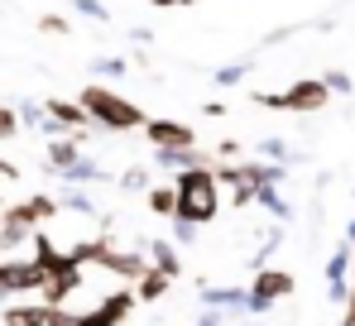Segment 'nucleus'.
I'll list each match as a JSON object with an SVG mask.
<instances>
[{"instance_id": "obj_1", "label": "nucleus", "mask_w": 355, "mask_h": 326, "mask_svg": "<svg viewBox=\"0 0 355 326\" xmlns=\"http://www.w3.org/2000/svg\"><path fill=\"white\" fill-rule=\"evenodd\" d=\"M178 216L197 221V225L216 216V173H211V168H187V173H178Z\"/></svg>"}, {"instance_id": "obj_2", "label": "nucleus", "mask_w": 355, "mask_h": 326, "mask_svg": "<svg viewBox=\"0 0 355 326\" xmlns=\"http://www.w3.org/2000/svg\"><path fill=\"white\" fill-rule=\"evenodd\" d=\"M82 106L92 110V120L96 125H106V130H135V125H149L144 120V110L135 106V101H120V92L111 87H82Z\"/></svg>"}, {"instance_id": "obj_3", "label": "nucleus", "mask_w": 355, "mask_h": 326, "mask_svg": "<svg viewBox=\"0 0 355 326\" xmlns=\"http://www.w3.org/2000/svg\"><path fill=\"white\" fill-rule=\"evenodd\" d=\"M288 293H293V273H284V269H259L254 293H250V312H264L274 298H288Z\"/></svg>"}, {"instance_id": "obj_4", "label": "nucleus", "mask_w": 355, "mask_h": 326, "mask_svg": "<svg viewBox=\"0 0 355 326\" xmlns=\"http://www.w3.org/2000/svg\"><path fill=\"white\" fill-rule=\"evenodd\" d=\"M49 269L39 259H24V264H0V293H24V288H44Z\"/></svg>"}, {"instance_id": "obj_5", "label": "nucleus", "mask_w": 355, "mask_h": 326, "mask_svg": "<svg viewBox=\"0 0 355 326\" xmlns=\"http://www.w3.org/2000/svg\"><path fill=\"white\" fill-rule=\"evenodd\" d=\"M331 101V87H327V77L317 82V77H307V82H297L284 92V110H322Z\"/></svg>"}, {"instance_id": "obj_6", "label": "nucleus", "mask_w": 355, "mask_h": 326, "mask_svg": "<svg viewBox=\"0 0 355 326\" xmlns=\"http://www.w3.org/2000/svg\"><path fill=\"white\" fill-rule=\"evenodd\" d=\"M144 135L154 139V149H187V144H197L192 125H182V120H149Z\"/></svg>"}, {"instance_id": "obj_7", "label": "nucleus", "mask_w": 355, "mask_h": 326, "mask_svg": "<svg viewBox=\"0 0 355 326\" xmlns=\"http://www.w3.org/2000/svg\"><path fill=\"white\" fill-rule=\"evenodd\" d=\"M135 298H139V293H111L96 312L82 317V326H116V322H125V312L135 307Z\"/></svg>"}, {"instance_id": "obj_8", "label": "nucleus", "mask_w": 355, "mask_h": 326, "mask_svg": "<svg viewBox=\"0 0 355 326\" xmlns=\"http://www.w3.org/2000/svg\"><path fill=\"white\" fill-rule=\"evenodd\" d=\"M29 230H34V225L10 207V212L0 216V255H5V250H15V245H24V235H29Z\"/></svg>"}, {"instance_id": "obj_9", "label": "nucleus", "mask_w": 355, "mask_h": 326, "mask_svg": "<svg viewBox=\"0 0 355 326\" xmlns=\"http://www.w3.org/2000/svg\"><path fill=\"white\" fill-rule=\"evenodd\" d=\"M44 110L58 120L62 130H87V120H92V110H87V106H72V101H44Z\"/></svg>"}, {"instance_id": "obj_10", "label": "nucleus", "mask_w": 355, "mask_h": 326, "mask_svg": "<svg viewBox=\"0 0 355 326\" xmlns=\"http://www.w3.org/2000/svg\"><path fill=\"white\" fill-rule=\"evenodd\" d=\"M49 317H53V307L39 302V307H5L0 322H5V326H49Z\"/></svg>"}, {"instance_id": "obj_11", "label": "nucleus", "mask_w": 355, "mask_h": 326, "mask_svg": "<svg viewBox=\"0 0 355 326\" xmlns=\"http://www.w3.org/2000/svg\"><path fill=\"white\" fill-rule=\"evenodd\" d=\"M159 154V168H178V173H187V168H207L202 154H197V144H187V149H154Z\"/></svg>"}, {"instance_id": "obj_12", "label": "nucleus", "mask_w": 355, "mask_h": 326, "mask_svg": "<svg viewBox=\"0 0 355 326\" xmlns=\"http://www.w3.org/2000/svg\"><path fill=\"white\" fill-rule=\"evenodd\" d=\"M77 283H82V269H62V273H53V278L44 283V298H49V307H58V302L67 298V293H72V288H77Z\"/></svg>"}, {"instance_id": "obj_13", "label": "nucleus", "mask_w": 355, "mask_h": 326, "mask_svg": "<svg viewBox=\"0 0 355 326\" xmlns=\"http://www.w3.org/2000/svg\"><path fill=\"white\" fill-rule=\"evenodd\" d=\"M15 212L29 221V225H39V221H49L53 212H58V202H53V197H29V202H19Z\"/></svg>"}, {"instance_id": "obj_14", "label": "nucleus", "mask_w": 355, "mask_h": 326, "mask_svg": "<svg viewBox=\"0 0 355 326\" xmlns=\"http://www.w3.org/2000/svg\"><path fill=\"white\" fill-rule=\"evenodd\" d=\"M58 178H62V182H72V187H82V182H96V178H101V168H96L92 159H77V163H67Z\"/></svg>"}, {"instance_id": "obj_15", "label": "nucleus", "mask_w": 355, "mask_h": 326, "mask_svg": "<svg viewBox=\"0 0 355 326\" xmlns=\"http://www.w3.org/2000/svg\"><path fill=\"white\" fill-rule=\"evenodd\" d=\"M164 293H168V273L164 269H144V278H139V298H144V302H159Z\"/></svg>"}, {"instance_id": "obj_16", "label": "nucleus", "mask_w": 355, "mask_h": 326, "mask_svg": "<svg viewBox=\"0 0 355 326\" xmlns=\"http://www.w3.org/2000/svg\"><path fill=\"white\" fill-rule=\"evenodd\" d=\"M149 207L159 216H178V182L173 187H149Z\"/></svg>"}, {"instance_id": "obj_17", "label": "nucleus", "mask_w": 355, "mask_h": 326, "mask_svg": "<svg viewBox=\"0 0 355 326\" xmlns=\"http://www.w3.org/2000/svg\"><path fill=\"white\" fill-rule=\"evenodd\" d=\"M149 255H154V269H164L168 278L178 273V255H173V245H168V240H154V245H149Z\"/></svg>"}, {"instance_id": "obj_18", "label": "nucleus", "mask_w": 355, "mask_h": 326, "mask_svg": "<svg viewBox=\"0 0 355 326\" xmlns=\"http://www.w3.org/2000/svg\"><path fill=\"white\" fill-rule=\"evenodd\" d=\"M207 302H211V307H250V298H245L240 288H211Z\"/></svg>"}, {"instance_id": "obj_19", "label": "nucleus", "mask_w": 355, "mask_h": 326, "mask_svg": "<svg viewBox=\"0 0 355 326\" xmlns=\"http://www.w3.org/2000/svg\"><path fill=\"white\" fill-rule=\"evenodd\" d=\"M351 240H346V245H341V250H336V255H331V259H327V278H346V264H351Z\"/></svg>"}, {"instance_id": "obj_20", "label": "nucleus", "mask_w": 355, "mask_h": 326, "mask_svg": "<svg viewBox=\"0 0 355 326\" xmlns=\"http://www.w3.org/2000/svg\"><path fill=\"white\" fill-rule=\"evenodd\" d=\"M274 187H279V182H264V187H259V202H264V207H269L274 216H288V202H284V197H279Z\"/></svg>"}, {"instance_id": "obj_21", "label": "nucleus", "mask_w": 355, "mask_h": 326, "mask_svg": "<svg viewBox=\"0 0 355 326\" xmlns=\"http://www.w3.org/2000/svg\"><path fill=\"white\" fill-rule=\"evenodd\" d=\"M58 207H67V212H82V216H92V212H96V207H92V197H87V192H77V187H72V192H62Z\"/></svg>"}, {"instance_id": "obj_22", "label": "nucleus", "mask_w": 355, "mask_h": 326, "mask_svg": "<svg viewBox=\"0 0 355 326\" xmlns=\"http://www.w3.org/2000/svg\"><path fill=\"white\" fill-rule=\"evenodd\" d=\"M245 72H250V62H231V67L216 72V82H221V87H236V82H245Z\"/></svg>"}, {"instance_id": "obj_23", "label": "nucleus", "mask_w": 355, "mask_h": 326, "mask_svg": "<svg viewBox=\"0 0 355 326\" xmlns=\"http://www.w3.org/2000/svg\"><path fill=\"white\" fill-rule=\"evenodd\" d=\"M19 130V110H10V106H0V139H10Z\"/></svg>"}, {"instance_id": "obj_24", "label": "nucleus", "mask_w": 355, "mask_h": 326, "mask_svg": "<svg viewBox=\"0 0 355 326\" xmlns=\"http://www.w3.org/2000/svg\"><path fill=\"white\" fill-rule=\"evenodd\" d=\"M173 240H178V245H192V240H197V221H182V216H178Z\"/></svg>"}, {"instance_id": "obj_25", "label": "nucleus", "mask_w": 355, "mask_h": 326, "mask_svg": "<svg viewBox=\"0 0 355 326\" xmlns=\"http://www.w3.org/2000/svg\"><path fill=\"white\" fill-rule=\"evenodd\" d=\"M72 5H77V10H82V15H92V19H101V24H106V19H111V15H106V5H101V0H72Z\"/></svg>"}, {"instance_id": "obj_26", "label": "nucleus", "mask_w": 355, "mask_h": 326, "mask_svg": "<svg viewBox=\"0 0 355 326\" xmlns=\"http://www.w3.org/2000/svg\"><path fill=\"white\" fill-rule=\"evenodd\" d=\"M96 72H101V77H125V58H101Z\"/></svg>"}, {"instance_id": "obj_27", "label": "nucleus", "mask_w": 355, "mask_h": 326, "mask_svg": "<svg viewBox=\"0 0 355 326\" xmlns=\"http://www.w3.org/2000/svg\"><path fill=\"white\" fill-rule=\"evenodd\" d=\"M120 182H125L130 192H139V187H149V173H144V168H130V173H125Z\"/></svg>"}, {"instance_id": "obj_28", "label": "nucleus", "mask_w": 355, "mask_h": 326, "mask_svg": "<svg viewBox=\"0 0 355 326\" xmlns=\"http://www.w3.org/2000/svg\"><path fill=\"white\" fill-rule=\"evenodd\" d=\"M259 154H264V159H274V163H284V159H288V149H284L279 139H264V144H259Z\"/></svg>"}, {"instance_id": "obj_29", "label": "nucleus", "mask_w": 355, "mask_h": 326, "mask_svg": "<svg viewBox=\"0 0 355 326\" xmlns=\"http://www.w3.org/2000/svg\"><path fill=\"white\" fill-rule=\"evenodd\" d=\"M39 29H44V34H67V19H62V15H44Z\"/></svg>"}, {"instance_id": "obj_30", "label": "nucleus", "mask_w": 355, "mask_h": 326, "mask_svg": "<svg viewBox=\"0 0 355 326\" xmlns=\"http://www.w3.org/2000/svg\"><path fill=\"white\" fill-rule=\"evenodd\" d=\"M254 101H259L264 110H284V96H279V92H259Z\"/></svg>"}, {"instance_id": "obj_31", "label": "nucleus", "mask_w": 355, "mask_h": 326, "mask_svg": "<svg viewBox=\"0 0 355 326\" xmlns=\"http://www.w3.org/2000/svg\"><path fill=\"white\" fill-rule=\"evenodd\" d=\"M327 87H331V92H351V77H346V72H327Z\"/></svg>"}, {"instance_id": "obj_32", "label": "nucleus", "mask_w": 355, "mask_h": 326, "mask_svg": "<svg viewBox=\"0 0 355 326\" xmlns=\"http://www.w3.org/2000/svg\"><path fill=\"white\" fill-rule=\"evenodd\" d=\"M49 326H82V317H67L62 307H53V317H49Z\"/></svg>"}, {"instance_id": "obj_33", "label": "nucleus", "mask_w": 355, "mask_h": 326, "mask_svg": "<svg viewBox=\"0 0 355 326\" xmlns=\"http://www.w3.org/2000/svg\"><path fill=\"white\" fill-rule=\"evenodd\" d=\"M331 302H346V278H331Z\"/></svg>"}, {"instance_id": "obj_34", "label": "nucleus", "mask_w": 355, "mask_h": 326, "mask_svg": "<svg viewBox=\"0 0 355 326\" xmlns=\"http://www.w3.org/2000/svg\"><path fill=\"white\" fill-rule=\"evenodd\" d=\"M15 178H19V168H15V163H5V159H0V182H15Z\"/></svg>"}, {"instance_id": "obj_35", "label": "nucleus", "mask_w": 355, "mask_h": 326, "mask_svg": "<svg viewBox=\"0 0 355 326\" xmlns=\"http://www.w3.org/2000/svg\"><path fill=\"white\" fill-rule=\"evenodd\" d=\"M197 326H221V312H207V317H202Z\"/></svg>"}, {"instance_id": "obj_36", "label": "nucleus", "mask_w": 355, "mask_h": 326, "mask_svg": "<svg viewBox=\"0 0 355 326\" xmlns=\"http://www.w3.org/2000/svg\"><path fill=\"white\" fill-rule=\"evenodd\" d=\"M346 240H351V245H355V216H351V230H346Z\"/></svg>"}, {"instance_id": "obj_37", "label": "nucleus", "mask_w": 355, "mask_h": 326, "mask_svg": "<svg viewBox=\"0 0 355 326\" xmlns=\"http://www.w3.org/2000/svg\"><path fill=\"white\" fill-rule=\"evenodd\" d=\"M154 5H187V0H154Z\"/></svg>"}, {"instance_id": "obj_38", "label": "nucleus", "mask_w": 355, "mask_h": 326, "mask_svg": "<svg viewBox=\"0 0 355 326\" xmlns=\"http://www.w3.org/2000/svg\"><path fill=\"white\" fill-rule=\"evenodd\" d=\"M250 326H264V322H250Z\"/></svg>"}]
</instances>
